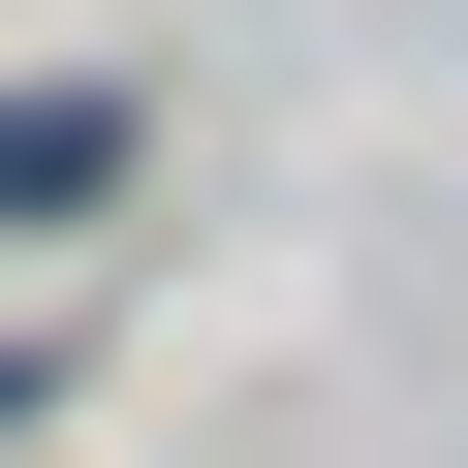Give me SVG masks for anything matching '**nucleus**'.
Here are the masks:
<instances>
[{"label": "nucleus", "instance_id": "nucleus-1", "mask_svg": "<svg viewBox=\"0 0 468 468\" xmlns=\"http://www.w3.org/2000/svg\"><path fill=\"white\" fill-rule=\"evenodd\" d=\"M94 187H125V94L32 63V94H0V218H94Z\"/></svg>", "mask_w": 468, "mask_h": 468}]
</instances>
